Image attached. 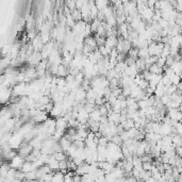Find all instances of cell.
Segmentation results:
<instances>
[{
    "mask_svg": "<svg viewBox=\"0 0 182 182\" xmlns=\"http://www.w3.org/2000/svg\"><path fill=\"white\" fill-rule=\"evenodd\" d=\"M135 182H144L143 180H139V179H136V181Z\"/></svg>",
    "mask_w": 182,
    "mask_h": 182,
    "instance_id": "1",
    "label": "cell"
}]
</instances>
